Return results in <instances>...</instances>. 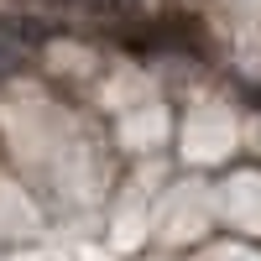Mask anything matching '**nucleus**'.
<instances>
[{
    "instance_id": "1",
    "label": "nucleus",
    "mask_w": 261,
    "mask_h": 261,
    "mask_svg": "<svg viewBox=\"0 0 261 261\" xmlns=\"http://www.w3.org/2000/svg\"><path fill=\"white\" fill-rule=\"evenodd\" d=\"M58 6H68L79 16H94V21H110V27L136 16V0H58Z\"/></svg>"
},
{
    "instance_id": "2",
    "label": "nucleus",
    "mask_w": 261,
    "mask_h": 261,
    "mask_svg": "<svg viewBox=\"0 0 261 261\" xmlns=\"http://www.w3.org/2000/svg\"><path fill=\"white\" fill-rule=\"evenodd\" d=\"M37 6H58V0H37Z\"/></svg>"
}]
</instances>
